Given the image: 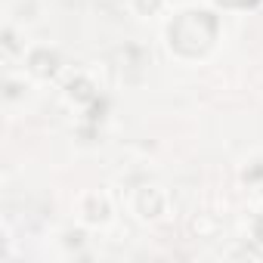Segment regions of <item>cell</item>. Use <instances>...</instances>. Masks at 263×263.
<instances>
[{
    "instance_id": "cell-8",
    "label": "cell",
    "mask_w": 263,
    "mask_h": 263,
    "mask_svg": "<svg viewBox=\"0 0 263 263\" xmlns=\"http://www.w3.org/2000/svg\"><path fill=\"white\" fill-rule=\"evenodd\" d=\"M251 198H254V204H257V208H263V183H257V186L251 189Z\"/></svg>"
},
{
    "instance_id": "cell-3",
    "label": "cell",
    "mask_w": 263,
    "mask_h": 263,
    "mask_svg": "<svg viewBox=\"0 0 263 263\" xmlns=\"http://www.w3.org/2000/svg\"><path fill=\"white\" fill-rule=\"evenodd\" d=\"M74 220L81 229H108L115 223V201L105 189H84L74 201Z\"/></svg>"
},
{
    "instance_id": "cell-2",
    "label": "cell",
    "mask_w": 263,
    "mask_h": 263,
    "mask_svg": "<svg viewBox=\"0 0 263 263\" xmlns=\"http://www.w3.org/2000/svg\"><path fill=\"white\" fill-rule=\"evenodd\" d=\"M22 71L37 84H53V81H59L65 74V56H62V50L56 44L34 41L22 53Z\"/></svg>"
},
{
    "instance_id": "cell-7",
    "label": "cell",
    "mask_w": 263,
    "mask_h": 263,
    "mask_svg": "<svg viewBox=\"0 0 263 263\" xmlns=\"http://www.w3.org/2000/svg\"><path fill=\"white\" fill-rule=\"evenodd\" d=\"M245 235H248V241L263 245V208H257V211L248 217V223H245Z\"/></svg>"
},
{
    "instance_id": "cell-4",
    "label": "cell",
    "mask_w": 263,
    "mask_h": 263,
    "mask_svg": "<svg viewBox=\"0 0 263 263\" xmlns=\"http://www.w3.org/2000/svg\"><path fill=\"white\" fill-rule=\"evenodd\" d=\"M127 208L140 223H161L171 214V192L158 183H143L130 192Z\"/></svg>"
},
{
    "instance_id": "cell-1",
    "label": "cell",
    "mask_w": 263,
    "mask_h": 263,
    "mask_svg": "<svg viewBox=\"0 0 263 263\" xmlns=\"http://www.w3.org/2000/svg\"><path fill=\"white\" fill-rule=\"evenodd\" d=\"M220 41V16L217 10L208 7H183L177 13H171L167 25H164V44L171 50V56L183 59V62H195L204 59L214 44Z\"/></svg>"
},
{
    "instance_id": "cell-6",
    "label": "cell",
    "mask_w": 263,
    "mask_h": 263,
    "mask_svg": "<svg viewBox=\"0 0 263 263\" xmlns=\"http://www.w3.org/2000/svg\"><path fill=\"white\" fill-rule=\"evenodd\" d=\"M127 7H130V13H134L137 19L149 22V19H158V16L167 13L171 0H127Z\"/></svg>"
},
{
    "instance_id": "cell-5",
    "label": "cell",
    "mask_w": 263,
    "mask_h": 263,
    "mask_svg": "<svg viewBox=\"0 0 263 263\" xmlns=\"http://www.w3.org/2000/svg\"><path fill=\"white\" fill-rule=\"evenodd\" d=\"M62 90H65V96H68V102H74V105H87V102L96 99L99 84L93 81L90 71H68L65 81H62Z\"/></svg>"
}]
</instances>
